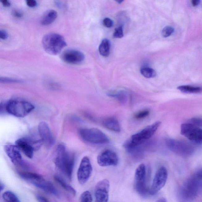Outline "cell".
Here are the masks:
<instances>
[{
  "label": "cell",
  "mask_w": 202,
  "mask_h": 202,
  "mask_svg": "<svg viewBox=\"0 0 202 202\" xmlns=\"http://www.w3.org/2000/svg\"><path fill=\"white\" fill-rule=\"evenodd\" d=\"M75 156L67 151L65 145L60 144L57 147L55 159L56 167L69 180H72Z\"/></svg>",
  "instance_id": "obj_1"
},
{
  "label": "cell",
  "mask_w": 202,
  "mask_h": 202,
  "mask_svg": "<svg viewBox=\"0 0 202 202\" xmlns=\"http://www.w3.org/2000/svg\"><path fill=\"white\" fill-rule=\"evenodd\" d=\"M161 124L162 122L160 121L156 122L132 135L124 144V147L128 153H129L135 148L140 146L155 134Z\"/></svg>",
  "instance_id": "obj_2"
},
{
  "label": "cell",
  "mask_w": 202,
  "mask_h": 202,
  "mask_svg": "<svg viewBox=\"0 0 202 202\" xmlns=\"http://www.w3.org/2000/svg\"><path fill=\"white\" fill-rule=\"evenodd\" d=\"M42 45L45 52L50 55H57L66 46L65 38L57 33H49L44 36Z\"/></svg>",
  "instance_id": "obj_3"
},
{
  "label": "cell",
  "mask_w": 202,
  "mask_h": 202,
  "mask_svg": "<svg viewBox=\"0 0 202 202\" xmlns=\"http://www.w3.org/2000/svg\"><path fill=\"white\" fill-rule=\"evenodd\" d=\"M202 180L195 175L185 183L179 192V196L183 201H190L195 199L198 194Z\"/></svg>",
  "instance_id": "obj_4"
},
{
  "label": "cell",
  "mask_w": 202,
  "mask_h": 202,
  "mask_svg": "<svg viewBox=\"0 0 202 202\" xmlns=\"http://www.w3.org/2000/svg\"><path fill=\"white\" fill-rule=\"evenodd\" d=\"M79 133L84 141L92 144H104L109 143V138L106 135L97 128H81Z\"/></svg>",
  "instance_id": "obj_5"
},
{
  "label": "cell",
  "mask_w": 202,
  "mask_h": 202,
  "mask_svg": "<svg viewBox=\"0 0 202 202\" xmlns=\"http://www.w3.org/2000/svg\"><path fill=\"white\" fill-rule=\"evenodd\" d=\"M5 109L8 113L17 117H24L33 110L35 107L26 101L13 100L7 102Z\"/></svg>",
  "instance_id": "obj_6"
},
{
  "label": "cell",
  "mask_w": 202,
  "mask_h": 202,
  "mask_svg": "<svg viewBox=\"0 0 202 202\" xmlns=\"http://www.w3.org/2000/svg\"><path fill=\"white\" fill-rule=\"evenodd\" d=\"M166 143L169 150L182 157H188L194 152L193 146L187 142L167 138L166 139Z\"/></svg>",
  "instance_id": "obj_7"
},
{
  "label": "cell",
  "mask_w": 202,
  "mask_h": 202,
  "mask_svg": "<svg viewBox=\"0 0 202 202\" xmlns=\"http://www.w3.org/2000/svg\"><path fill=\"white\" fill-rule=\"evenodd\" d=\"M43 143L42 139L35 140L28 137H23L15 141V145L24 154L29 158H32L34 151L37 150Z\"/></svg>",
  "instance_id": "obj_8"
},
{
  "label": "cell",
  "mask_w": 202,
  "mask_h": 202,
  "mask_svg": "<svg viewBox=\"0 0 202 202\" xmlns=\"http://www.w3.org/2000/svg\"><path fill=\"white\" fill-rule=\"evenodd\" d=\"M182 135L190 141L197 145L202 143V129L193 124H183L180 128Z\"/></svg>",
  "instance_id": "obj_9"
},
{
  "label": "cell",
  "mask_w": 202,
  "mask_h": 202,
  "mask_svg": "<svg viewBox=\"0 0 202 202\" xmlns=\"http://www.w3.org/2000/svg\"><path fill=\"white\" fill-rule=\"evenodd\" d=\"M146 168L144 164L139 165L136 170L135 174V186L137 192L142 196L146 195L149 190L146 182Z\"/></svg>",
  "instance_id": "obj_10"
},
{
  "label": "cell",
  "mask_w": 202,
  "mask_h": 202,
  "mask_svg": "<svg viewBox=\"0 0 202 202\" xmlns=\"http://www.w3.org/2000/svg\"><path fill=\"white\" fill-rule=\"evenodd\" d=\"M167 176V171L166 167H162L158 169L155 175L151 187L149 190V194L153 196L158 192L166 184Z\"/></svg>",
  "instance_id": "obj_11"
},
{
  "label": "cell",
  "mask_w": 202,
  "mask_h": 202,
  "mask_svg": "<svg viewBox=\"0 0 202 202\" xmlns=\"http://www.w3.org/2000/svg\"><path fill=\"white\" fill-rule=\"evenodd\" d=\"M92 171L90 160L87 156L82 159L78 169L77 177L78 182L81 184H85L89 180Z\"/></svg>",
  "instance_id": "obj_12"
},
{
  "label": "cell",
  "mask_w": 202,
  "mask_h": 202,
  "mask_svg": "<svg viewBox=\"0 0 202 202\" xmlns=\"http://www.w3.org/2000/svg\"><path fill=\"white\" fill-rule=\"evenodd\" d=\"M97 162L101 167L116 166L119 163V158L113 151L106 149L102 151L98 155Z\"/></svg>",
  "instance_id": "obj_13"
},
{
  "label": "cell",
  "mask_w": 202,
  "mask_h": 202,
  "mask_svg": "<svg viewBox=\"0 0 202 202\" xmlns=\"http://www.w3.org/2000/svg\"><path fill=\"white\" fill-rule=\"evenodd\" d=\"M110 183L107 179H105L98 183L95 187V195L96 201L106 202L109 200Z\"/></svg>",
  "instance_id": "obj_14"
},
{
  "label": "cell",
  "mask_w": 202,
  "mask_h": 202,
  "mask_svg": "<svg viewBox=\"0 0 202 202\" xmlns=\"http://www.w3.org/2000/svg\"><path fill=\"white\" fill-rule=\"evenodd\" d=\"M38 133L44 143L48 147L54 144L55 139L49 125L45 122H41L38 125Z\"/></svg>",
  "instance_id": "obj_15"
},
{
  "label": "cell",
  "mask_w": 202,
  "mask_h": 202,
  "mask_svg": "<svg viewBox=\"0 0 202 202\" xmlns=\"http://www.w3.org/2000/svg\"><path fill=\"white\" fill-rule=\"evenodd\" d=\"M64 62L71 65H77L82 62L85 59V55L82 52L75 50H68L65 51L61 56Z\"/></svg>",
  "instance_id": "obj_16"
},
{
  "label": "cell",
  "mask_w": 202,
  "mask_h": 202,
  "mask_svg": "<svg viewBox=\"0 0 202 202\" xmlns=\"http://www.w3.org/2000/svg\"><path fill=\"white\" fill-rule=\"evenodd\" d=\"M4 150L10 160L16 166L23 164L22 156L20 149L16 145L7 144L4 146Z\"/></svg>",
  "instance_id": "obj_17"
},
{
  "label": "cell",
  "mask_w": 202,
  "mask_h": 202,
  "mask_svg": "<svg viewBox=\"0 0 202 202\" xmlns=\"http://www.w3.org/2000/svg\"><path fill=\"white\" fill-rule=\"evenodd\" d=\"M29 183L49 194L55 196L59 195V191L53 184L51 182L45 180L43 177L32 180Z\"/></svg>",
  "instance_id": "obj_18"
},
{
  "label": "cell",
  "mask_w": 202,
  "mask_h": 202,
  "mask_svg": "<svg viewBox=\"0 0 202 202\" xmlns=\"http://www.w3.org/2000/svg\"><path fill=\"white\" fill-rule=\"evenodd\" d=\"M57 12L54 10L47 11L41 18L40 23L42 25H48L54 22L57 17Z\"/></svg>",
  "instance_id": "obj_19"
},
{
  "label": "cell",
  "mask_w": 202,
  "mask_h": 202,
  "mask_svg": "<svg viewBox=\"0 0 202 202\" xmlns=\"http://www.w3.org/2000/svg\"><path fill=\"white\" fill-rule=\"evenodd\" d=\"M103 125L105 128L109 130L114 132H119L121 131V128L119 122L117 119L114 118H107L104 120Z\"/></svg>",
  "instance_id": "obj_20"
},
{
  "label": "cell",
  "mask_w": 202,
  "mask_h": 202,
  "mask_svg": "<svg viewBox=\"0 0 202 202\" xmlns=\"http://www.w3.org/2000/svg\"><path fill=\"white\" fill-rule=\"evenodd\" d=\"M54 179L55 181L57 183H58L61 187L66 191L68 192V193H71L72 195L75 196L76 195V191L75 189L72 187V186L68 184V183H66V182L65 180L62 178L61 176L56 175L54 176Z\"/></svg>",
  "instance_id": "obj_21"
},
{
  "label": "cell",
  "mask_w": 202,
  "mask_h": 202,
  "mask_svg": "<svg viewBox=\"0 0 202 202\" xmlns=\"http://www.w3.org/2000/svg\"><path fill=\"white\" fill-rule=\"evenodd\" d=\"M99 53L102 56L107 57L110 52V43L107 39H103L101 43L99 48Z\"/></svg>",
  "instance_id": "obj_22"
},
{
  "label": "cell",
  "mask_w": 202,
  "mask_h": 202,
  "mask_svg": "<svg viewBox=\"0 0 202 202\" xmlns=\"http://www.w3.org/2000/svg\"><path fill=\"white\" fill-rule=\"evenodd\" d=\"M177 89L183 93H197L202 92V88L201 87L190 85H182L178 86Z\"/></svg>",
  "instance_id": "obj_23"
},
{
  "label": "cell",
  "mask_w": 202,
  "mask_h": 202,
  "mask_svg": "<svg viewBox=\"0 0 202 202\" xmlns=\"http://www.w3.org/2000/svg\"><path fill=\"white\" fill-rule=\"evenodd\" d=\"M2 197L4 201L8 202H19L20 200L15 193L12 191H6L3 193Z\"/></svg>",
  "instance_id": "obj_24"
},
{
  "label": "cell",
  "mask_w": 202,
  "mask_h": 202,
  "mask_svg": "<svg viewBox=\"0 0 202 202\" xmlns=\"http://www.w3.org/2000/svg\"><path fill=\"white\" fill-rule=\"evenodd\" d=\"M140 72L142 75L146 78H154L156 75V71L153 68L149 67H143L141 68Z\"/></svg>",
  "instance_id": "obj_25"
},
{
  "label": "cell",
  "mask_w": 202,
  "mask_h": 202,
  "mask_svg": "<svg viewBox=\"0 0 202 202\" xmlns=\"http://www.w3.org/2000/svg\"><path fill=\"white\" fill-rule=\"evenodd\" d=\"M80 201L82 202H92V197L90 193L88 191L82 193L80 196Z\"/></svg>",
  "instance_id": "obj_26"
},
{
  "label": "cell",
  "mask_w": 202,
  "mask_h": 202,
  "mask_svg": "<svg viewBox=\"0 0 202 202\" xmlns=\"http://www.w3.org/2000/svg\"><path fill=\"white\" fill-rule=\"evenodd\" d=\"M174 29L172 27L167 26L163 28L162 31V35L163 37H168L174 32Z\"/></svg>",
  "instance_id": "obj_27"
},
{
  "label": "cell",
  "mask_w": 202,
  "mask_h": 202,
  "mask_svg": "<svg viewBox=\"0 0 202 202\" xmlns=\"http://www.w3.org/2000/svg\"><path fill=\"white\" fill-rule=\"evenodd\" d=\"M111 96L116 98L118 100L120 101L122 103H124L125 102H126V99H127V97H126V93L123 91L119 92L116 94L112 95Z\"/></svg>",
  "instance_id": "obj_28"
},
{
  "label": "cell",
  "mask_w": 202,
  "mask_h": 202,
  "mask_svg": "<svg viewBox=\"0 0 202 202\" xmlns=\"http://www.w3.org/2000/svg\"><path fill=\"white\" fill-rule=\"evenodd\" d=\"M150 113V112L148 110H145L138 112L135 115V118L136 119L139 120V119H143L148 116Z\"/></svg>",
  "instance_id": "obj_29"
},
{
  "label": "cell",
  "mask_w": 202,
  "mask_h": 202,
  "mask_svg": "<svg viewBox=\"0 0 202 202\" xmlns=\"http://www.w3.org/2000/svg\"><path fill=\"white\" fill-rule=\"evenodd\" d=\"M124 36L123 29L122 27L120 26L115 28L114 33L113 34L114 37L120 38Z\"/></svg>",
  "instance_id": "obj_30"
},
{
  "label": "cell",
  "mask_w": 202,
  "mask_h": 202,
  "mask_svg": "<svg viewBox=\"0 0 202 202\" xmlns=\"http://www.w3.org/2000/svg\"><path fill=\"white\" fill-rule=\"evenodd\" d=\"M191 123L198 127H202V118H192L191 120Z\"/></svg>",
  "instance_id": "obj_31"
},
{
  "label": "cell",
  "mask_w": 202,
  "mask_h": 202,
  "mask_svg": "<svg viewBox=\"0 0 202 202\" xmlns=\"http://www.w3.org/2000/svg\"><path fill=\"white\" fill-rule=\"evenodd\" d=\"M103 23L106 27L111 28L113 26V21L110 18H107L103 20Z\"/></svg>",
  "instance_id": "obj_32"
},
{
  "label": "cell",
  "mask_w": 202,
  "mask_h": 202,
  "mask_svg": "<svg viewBox=\"0 0 202 202\" xmlns=\"http://www.w3.org/2000/svg\"><path fill=\"white\" fill-rule=\"evenodd\" d=\"M27 5L31 8H34L37 5V2L36 0H25Z\"/></svg>",
  "instance_id": "obj_33"
},
{
  "label": "cell",
  "mask_w": 202,
  "mask_h": 202,
  "mask_svg": "<svg viewBox=\"0 0 202 202\" xmlns=\"http://www.w3.org/2000/svg\"><path fill=\"white\" fill-rule=\"evenodd\" d=\"M8 33L5 30H1L0 31V38L3 40H5L8 38Z\"/></svg>",
  "instance_id": "obj_34"
},
{
  "label": "cell",
  "mask_w": 202,
  "mask_h": 202,
  "mask_svg": "<svg viewBox=\"0 0 202 202\" xmlns=\"http://www.w3.org/2000/svg\"><path fill=\"white\" fill-rule=\"evenodd\" d=\"M37 200L38 201L40 202H49V200L46 198V197H44L40 195H37L36 196Z\"/></svg>",
  "instance_id": "obj_35"
},
{
  "label": "cell",
  "mask_w": 202,
  "mask_h": 202,
  "mask_svg": "<svg viewBox=\"0 0 202 202\" xmlns=\"http://www.w3.org/2000/svg\"><path fill=\"white\" fill-rule=\"evenodd\" d=\"M13 15L14 16L17 18H21L23 16V14L20 11L17 10H14L12 12Z\"/></svg>",
  "instance_id": "obj_36"
},
{
  "label": "cell",
  "mask_w": 202,
  "mask_h": 202,
  "mask_svg": "<svg viewBox=\"0 0 202 202\" xmlns=\"http://www.w3.org/2000/svg\"><path fill=\"white\" fill-rule=\"evenodd\" d=\"M0 1L4 7H8L11 6V3L9 0H0Z\"/></svg>",
  "instance_id": "obj_37"
},
{
  "label": "cell",
  "mask_w": 202,
  "mask_h": 202,
  "mask_svg": "<svg viewBox=\"0 0 202 202\" xmlns=\"http://www.w3.org/2000/svg\"><path fill=\"white\" fill-rule=\"evenodd\" d=\"M200 0H192V4L193 6H197L200 4Z\"/></svg>",
  "instance_id": "obj_38"
},
{
  "label": "cell",
  "mask_w": 202,
  "mask_h": 202,
  "mask_svg": "<svg viewBox=\"0 0 202 202\" xmlns=\"http://www.w3.org/2000/svg\"><path fill=\"white\" fill-rule=\"evenodd\" d=\"M5 185L1 182V185H0V190H1V191H2V190H3V189L5 188Z\"/></svg>",
  "instance_id": "obj_39"
},
{
  "label": "cell",
  "mask_w": 202,
  "mask_h": 202,
  "mask_svg": "<svg viewBox=\"0 0 202 202\" xmlns=\"http://www.w3.org/2000/svg\"><path fill=\"white\" fill-rule=\"evenodd\" d=\"M157 202H167V200H166V199L165 198H161L159 199L158 200H157Z\"/></svg>",
  "instance_id": "obj_40"
},
{
  "label": "cell",
  "mask_w": 202,
  "mask_h": 202,
  "mask_svg": "<svg viewBox=\"0 0 202 202\" xmlns=\"http://www.w3.org/2000/svg\"><path fill=\"white\" fill-rule=\"evenodd\" d=\"M115 1H116L118 3L120 4L123 2L124 0H115Z\"/></svg>",
  "instance_id": "obj_41"
}]
</instances>
